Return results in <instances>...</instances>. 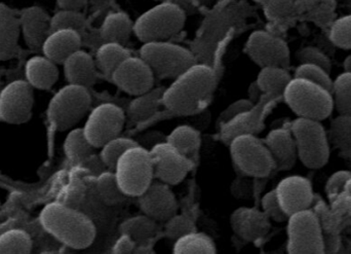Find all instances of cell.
Returning a JSON list of instances; mask_svg holds the SVG:
<instances>
[{
  "label": "cell",
  "mask_w": 351,
  "mask_h": 254,
  "mask_svg": "<svg viewBox=\"0 0 351 254\" xmlns=\"http://www.w3.org/2000/svg\"><path fill=\"white\" fill-rule=\"evenodd\" d=\"M215 73L204 64H194L164 91L162 104L177 115L198 113L212 96Z\"/></svg>",
  "instance_id": "6da1fadb"
},
{
  "label": "cell",
  "mask_w": 351,
  "mask_h": 254,
  "mask_svg": "<svg viewBox=\"0 0 351 254\" xmlns=\"http://www.w3.org/2000/svg\"><path fill=\"white\" fill-rule=\"evenodd\" d=\"M39 220L45 232L72 249H88L96 238V226L86 214L59 202L47 204Z\"/></svg>",
  "instance_id": "7a4b0ae2"
},
{
  "label": "cell",
  "mask_w": 351,
  "mask_h": 254,
  "mask_svg": "<svg viewBox=\"0 0 351 254\" xmlns=\"http://www.w3.org/2000/svg\"><path fill=\"white\" fill-rule=\"evenodd\" d=\"M282 98L303 119L321 122L327 119L334 109L332 93L303 78H292L285 89Z\"/></svg>",
  "instance_id": "3957f363"
},
{
  "label": "cell",
  "mask_w": 351,
  "mask_h": 254,
  "mask_svg": "<svg viewBox=\"0 0 351 254\" xmlns=\"http://www.w3.org/2000/svg\"><path fill=\"white\" fill-rule=\"evenodd\" d=\"M113 172L127 197H139L154 178L149 150L140 144L132 146L117 160Z\"/></svg>",
  "instance_id": "277c9868"
},
{
  "label": "cell",
  "mask_w": 351,
  "mask_h": 254,
  "mask_svg": "<svg viewBox=\"0 0 351 254\" xmlns=\"http://www.w3.org/2000/svg\"><path fill=\"white\" fill-rule=\"evenodd\" d=\"M185 21L181 8L165 1L143 12L134 24V32L144 43L167 41L183 29Z\"/></svg>",
  "instance_id": "5b68a950"
},
{
  "label": "cell",
  "mask_w": 351,
  "mask_h": 254,
  "mask_svg": "<svg viewBox=\"0 0 351 254\" xmlns=\"http://www.w3.org/2000/svg\"><path fill=\"white\" fill-rule=\"evenodd\" d=\"M297 154L301 162L311 169H319L327 164L330 158L327 132L319 121L299 117L291 128Z\"/></svg>",
  "instance_id": "8992f818"
},
{
  "label": "cell",
  "mask_w": 351,
  "mask_h": 254,
  "mask_svg": "<svg viewBox=\"0 0 351 254\" xmlns=\"http://www.w3.org/2000/svg\"><path fill=\"white\" fill-rule=\"evenodd\" d=\"M92 98L88 88L69 84L60 89L47 106V117L53 127L65 131L74 127L90 109Z\"/></svg>",
  "instance_id": "52a82bcc"
},
{
  "label": "cell",
  "mask_w": 351,
  "mask_h": 254,
  "mask_svg": "<svg viewBox=\"0 0 351 254\" xmlns=\"http://www.w3.org/2000/svg\"><path fill=\"white\" fill-rule=\"evenodd\" d=\"M140 57L152 68L154 76L164 78H176L196 64L189 49L169 41L144 43Z\"/></svg>",
  "instance_id": "ba28073f"
},
{
  "label": "cell",
  "mask_w": 351,
  "mask_h": 254,
  "mask_svg": "<svg viewBox=\"0 0 351 254\" xmlns=\"http://www.w3.org/2000/svg\"><path fill=\"white\" fill-rule=\"evenodd\" d=\"M228 144L233 163L243 174L265 177L276 169L267 146L254 134L235 136Z\"/></svg>",
  "instance_id": "9c48e42d"
},
{
  "label": "cell",
  "mask_w": 351,
  "mask_h": 254,
  "mask_svg": "<svg viewBox=\"0 0 351 254\" xmlns=\"http://www.w3.org/2000/svg\"><path fill=\"white\" fill-rule=\"evenodd\" d=\"M288 254H325L321 224L311 210L288 218Z\"/></svg>",
  "instance_id": "30bf717a"
},
{
  "label": "cell",
  "mask_w": 351,
  "mask_h": 254,
  "mask_svg": "<svg viewBox=\"0 0 351 254\" xmlns=\"http://www.w3.org/2000/svg\"><path fill=\"white\" fill-rule=\"evenodd\" d=\"M123 109L113 103H102L95 107L84 124V135L95 148H102L107 141L117 137L125 125Z\"/></svg>",
  "instance_id": "8fae6325"
},
{
  "label": "cell",
  "mask_w": 351,
  "mask_h": 254,
  "mask_svg": "<svg viewBox=\"0 0 351 254\" xmlns=\"http://www.w3.org/2000/svg\"><path fill=\"white\" fill-rule=\"evenodd\" d=\"M249 57L261 68H287L290 65L291 54L288 45L280 37L266 31H255L245 45Z\"/></svg>",
  "instance_id": "7c38bea8"
},
{
  "label": "cell",
  "mask_w": 351,
  "mask_h": 254,
  "mask_svg": "<svg viewBox=\"0 0 351 254\" xmlns=\"http://www.w3.org/2000/svg\"><path fill=\"white\" fill-rule=\"evenodd\" d=\"M33 88L27 80H16L0 92V119L8 124L26 123L32 113Z\"/></svg>",
  "instance_id": "4fadbf2b"
},
{
  "label": "cell",
  "mask_w": 351,
  "mask_h": 254,
  "mask_svg": "<svg viewBox=\"0 0 351 254\" xmlns=\"http://www.w3.org/2000/svg\"><path fill=\"white\" fill-rule=\"evenodd\" d=\"M154 175L169 185L181 183L192 168V161L167 141L150 148Z\"/></svg>",
  "instance_id": "5bb4252c"
},
{
  "label": "cell",
  "mask_w": 351,
  "mask_h": 254,
  "mask_svg": "<svg viewBox=\"0 0 351 254\" xmlns=\"http://www.w3.org/2000/svg\"><path fill=\"white\" fill-rule=\"evenodd\" d=\"M280 99L282 98L274 95L263 94L251 109L241 113L221 127V138L223 141L229 143L235 136L241 134L255 135L263 127V121L268 111Z\"/></svg>",
  "instance_id": "9a60e30c"
},
{
  "label": "cell",
  "mask_w": 351,
  "mask_h": 254,
  "mask_svg": "<svg viewBox=\"0 0 351 254\" xmlns=\"http://www.w3.org/2000/svg\"><path fill=\"white\" fill-rule=\"evenodd\" d=\"M113 82L121 90L135 96L152 90L154 84V73L141 57L125 59L113 72Z\"/></svg>",
  "instance_id": "2e32d148"
},
{
  "label": "cell",
  "mask_w": 351,
  "mask_h": 254,
  "mask_svg": "<svg viewBox=\"0 0 351 254\" xmlns=\"http://www.w3.org/2000/svg\"><path fill=\"white\" fill-rule=\"evenodd\" d=\"M274 191L282 210L289 218L293 214L309 210L313 204V187L304 177L298 175L286 177L280 181Z\"/></svg>",
  "instance_id": "e0dca14e"
},
{
  "label": "cell",
  "mask_w": 351,
  "mask_h": 254,
  "mask_svg": "<svg viewBox=\"0 0 351 254\" xmlns=\"http://www.w3.org/2000/svg\"><path fill=\"white\" fill-rule=\"evenodd\" d=\"M138 198L142 211L152 220L166 222L177 211L174 193L169 185L162 181H152V185Z\"/></svg>",
  "instance_id": "ac0fdd59"
},
{
  "label": "cell",
  "mask_w": 351,
  "mask_h": 254,
  "mask_svg": "<svg viewBox=\"0 0 351 254\" xmlns=\"http://www.w3.org/2000/svg\"><path fill=\"white\" fill-rule=\"evenodd\" d=\"M231 228L243 240L256 241L263 238L270 229L269 218L255 208L241 207L230 218Z\"/></svg>",
  "instance_id": "d6986e66"
},
{
  "label": "cell",
  "mask_w": 351,
  "mask_h": 254,
  "mask_svg": "<svg viewBox=\"0 0 351 254\" xmlns=\"http://www.w3.org/2000/svg\"><path fill=\"white\" fill-rule=\"evenodd\" d=\"M20 29L26 45L33 51L41 49L51 32V19L47 12L37 6L25 8L21 14Z\"/></svg>",
  "instance_id": "ffe728a7"
},
{
  "label": "cell",
  "mask_w": 351,
  "mask_h": 254,
  "mask_svg": "<svg viewBox=\"0 0 351 254\" xmlns=\"http://www.w3.org/2000/svg\"><path fill=\"white\" fill-rule=\"evenodd\" d=\"M264 143L274 159L276 170H290L293 168L298 154L296 143L290 130L282 128L272 130L266 136Z\"/></svg>",
  "instance_id": "44dd1931"
},
{
  "label": "cell",
  "mask_w": 351,
  "mask_h": 254,
  "mask_svg": "<svg viewBox=\"0 0 351 254\" xmlns=\"http://www.w3.org/2000/svg\"><path fill=\"white\" fill-rule=\"evenodd\" d=\"M82 37L80 32L70 29L51 31L41 49L43 55L55 63H64L72 54L80 49Z\"/></svg>",
  "instance_id": "7402d4cb"
},
{
  "label": "cell",
  "mask_w": 351,
  "mask_h": 254,
  "mask_svg": "<svg viewBox=\"0 0 351 254\" xmlns=\"http://www.w3.org/2000/svg\"><path fill=\"white\" fill-rule=\"evenodd\" d=\"M64 73L69 84L88 88L97 80L96 62L86 51L78 49L63 63Z\"/></svg>",
  "instance_id": "603a6c76"
},
{
  "label": "cell",
  "mask_w": 351,
  "mask_h": 254,
  "mask_svg": "<svg viewBox=\"0 0 351 254\" xmlns=\"http://www.w3.org/2000/svg\"><path fill=\"white\" fill-rule=\"evenodd\" d=\"M55 62L43 56H34L26 62L25 76L32 88L47 90L57 82L59 70Z\"/></svg>",
  "instance_id": "cb8c5ba5"
},
{
  "label": "cell",
  "mask_w": 351,
  "mask_h": 254,
  "mask_svg": "<svg viewBox=\"0 0 351 254\" xmlns=\"http://www.w3.org/2000/svg\"><path fill=\"white\" fill-rule=\"evenodd\" d=\"M20 31L19 18L10 8L0 5V61L10 59L16 53Z\"/></svg>",
  "instance_id": "d4e9b609"
},
{
  "label": "cell",
  "mask_w": 351,
  "mask_h": 254,
  "mask_svg": "<svg viewBox=\"0 0 351 254\" xmlns=\"http://www.w3.org/2000/svg\"><path fill=\"white\" fill-rule=\"evenodd\" d=\"M164 89L158 88L139 95L132 101L129 106V119L133 123H141L152 117L162 104Z\"/></svg>",
  "instance_id": "484cf974"
},
{
  "label": "cell",
  "mask_w": 351,
  "mask_h": 254,
  "mask_svg": "<svg viewBox=\"0 0 351 254\" xmlns=\"http://www.w3.org/2000/svg\"><path fill=\"white\" fill-rule=\"evenodd\" d=\"M134 31V24L125 12L109 14L102 25V36L106 43H117L125 45Z\"/></svg>",
  "instance_id": "4316f807"
},
{
  "label": "cell",
  "mask_w": 351,
  "mask_h": 254,
  "mask_svg": "<svg viewBox=\"0 0 351 254\" xmlns=\"http://www.w3.org/2000/svg\"><path fill=\"white\" fill-rule=\"evenodd\" d=\"M158 231L156 220L149 216H137L128 218L121 224V234L127 235L137 244H149Z\"/></svg>",
  "instance_id": "83f0119b"
},
{
  "label": "cell",
  "mask_w": 351,
  "mask_h": 254,
  "mask_svg": "<svg viewBox=\"0 0 351 254\" xmlns=\"http://www.w3.org/2000/svg\"><path fill=\"white\" fill-rule=\"evenodd\" d=\"M129 57H131V53L123 45L105 43L97 51L96 65L105 76L111 78L117 68Z\"/></svg>",
  "instance_id": "f1b7e54d"
},
{
  "label": "cell",
  "mask_w": 351,
  "mask_h": 254,
  "mask_svg": "<svg viewBox=\"0 0 351 254\" xmlns=\"http://www.w3.org/2000/svg\"><path fill=\"white\" fill-rule=\"evenodd\" d=\"M94 146L86 139L82 128L71 130L64 141V152L70 162L84 164L94 154Z\"/></svg>",
  "instance_id": "f546056e"
},
{
  "label": "cell",
  "mask_w": 351,
  "mask_h": 254,
  "mask_svg": "<svg viewBox=\"0 0 351 254\" xmlns=\"http://www.w3.org/2000/svg\"><path fill=\"white\" fill-rule=\"evenodd\" d=\"M291 80L292 78L290 73L285 68L265 67L262 68L256 82L264 94L274 95L282 98L285 89Z\"/></svg>",
  "instance_id": "4dcf8cb0"
},
{
  "label": "cell",
  "mask_w": 351,
  "mask_h": 254,
  "mask_svg": "<svg viewBox=\"0 0 351 254\" xmlns=\"http://www.w3.org/2000/svg\"><path fill=\"white\" fill-rule=\"evenodd\" d=\"M166 141L174 146L178 152L191 160L199 148L200 138L198 132L191 126L181 125L176 127Z\"/></svg>",
  "instance_id": "1f68e13d"
},
{
  "label": "cell",
  "mask_w": 351,
  "mask_h": 254,
  "mask_svg": "<svg viewBox=\"0 0 351 254\" xmlns=\"http://www.w3.org/2000/svg\"><path fill=\"white\" fill-rule=\"evenodd\" d=\"M173 254H216V246L210 237L195 231L175 241Z\"/></svg>",
  "instance_id": "d6a6232c"
},
{
  "label": "cell",
  "mask_w": 351,
  "mask_h": 254,
  "mask_svg": "<svg viewBox=\"0 0 351 254\" xmlns=\"http://www.w3.org/2000/svg\"><path fill=\"white\" fill-rule=\"evenodd\" d=\"M96 189L99 197L107 206L121 204L127 198L119 187L113 170L103 171L97 176Z\"/></svg>",
  "instance_id": "836d02e7"
},
{
  "label": "cell",
  "mask_w": 351,
  "mask_h": 254,
  "mask_svg": "<svg viewBox=\"0 0 351 254\" xmlns=\"http://www.w3.org/2000/svg\"><path fill=\"white\" fill-rule=\"evenodd\" d=\"M32 239L24 230L12 229L0 235V254H30Z\"/></svg>",
  "instance_id": "e575fe53"
},
{
  "label": "cell",
  "mask_w": 351,
  "mask_h": 254,
  "mask_svg": "<svg viewBox=\"0 0 351 254\" xmlns=\"http://www.w3.org/2000/svg\"><path fill=\"white\" fill-rule=\"evenodd\" d=\"M334 107L341 115H351V72L340 74L332 90Z\"/></svg>",
  "instance_id": "d590c367"
},
{
  "label": "cell",
  "mask_w": 351,
  "mask_h": 254,
  "mask_svg": "<svg viewBox=\"0 0 351 254\" xmlns=\"http://www.w3.org/2000/svg\"><path fill=\"white\" fill-rule=\"evenodd\" d=\"M328 139L342 152L351 150V115H341L332 121Z\"/></svg>",
  "instance_id": "8d00e7d4"
},
{
  "label": "cell",
  "mask_w": 351,
  "mask_h": 254,
  "mask_svg": "<svg viewBox=\"0 0 351 254\" xmlns=\"http://www.w3.org/2000/svg\"><path fill=\"white\" fill-rule=\"evenodd\" d=\"M137 144L139 143L131 138L119 137V136L109 140L101 148L102 150H101L100 158L103 164L108 170H113L121 154L132 146H137Z\"/></svg>",
  "instance_id": "74e56055"
},
{
  "label": "cell",
  "mask_w": 351,
  "mask_h": 254,
  "mask_svg": "<svg viewBox=\"0 0 351 254\" xmlns=\"http://www.w3.org/2000/svg\"><path fill=\"white\" fill-rule=\"evenodd\" d=\"M84 26L86 18L80 10L62 8L51 18V31L70 29L80 32L84 30Z\"/></svg>",
  "instance_id": "f35d334b"
},
{
  "label": "cell",
  "mask_w": 351,
  "mask_h": 254,
  "mask_svg": "<svg viewBox=\"0 0 351 254\" xmlns=\"http://www.w3.org/2000/svg\"><path fill=\"white\" fill-rule=\"evenodd\" d=\"M295 78H303L309 80L313 84L323 86L326 90L332 93L334 82L330 76L329 72L326 71L319 66L311 65V64H301L295 72Z\"/></svg>",
  "instance_id": "ab89813d"
},
{
  "label": "cell",
  "mask_w": 351,
  "mask_h": 254,
  "mask_svg": "<svg viewBox=\"0 0 351 254\" xmlns=\"http://www.w3.org/2000/svg\"><path fill=\"white\" fill-rule=\"evenodd\" d=\"M167 224L165 227V232L167 236L172 240H177L181 238L184 235L189 234V233L195 232V226H194L193 220L186 216H173L172 218L166 220Z\"/></svg>",
  "instance_id": "60d3db41"
},
{
  "label": "cell",
  "mask_w": 351,
  "mask_h": 254,
  "mask_svg": "<svg viewBox=\"0 0 351 254\" xmlns=\"http://www.w3.org/2000/svg\"><path fill=\"white\" fill-rule=\"evenodd\" d=\"M331 41L337 47L351 49V14L336 21L331 29Z\"/></svg>",
  "instance_id": "b9f144b4"
},
{
  "label": "cell",
  "mask_w": 351,
  "mask_h": 254,
  "mask_svg": "<svg viewBox=\"0 0 351 254\" xmlns=\"http://www.w3.org/2000/svg\"><path fill=\"white\" fill-rule=\"evenodd\" d=\"M261 205L262 211L267 216L269 220L278 222H286V220H288L289 216H287L286 212L282 210L274 189L268 192V193H266L265 195L263 196Z\"/></svg>",
  "instance_id": "7bdbcfd3"
},
{
  "label": "cell",
  "mask_w": 351,
  "mask_h": 254,
  "mask_svg": "<svg viewBox=\"0 0 351 254\" xmlns=\"http://www.w3.org/2000/svg\"><path fill=\"white\" fill-rule=\"evenodd\" d=\"M297 57L301 64H311L323 68L327 72L331 71L332 64L329 58L315 47H305L301 49Z\"/></svg>",
  "instance_id": "ee69618b"
},
{
  "label": "cell",
  "mask_w": 351,
  "mask_h": 254,
  "mask_svg": "<svg viewBox=\"0 0 351 254\" xmlns=\"http://www.w3.org/2000/svg\"><path fill=\"white\" fill-rule=\"evenodd\" d=\"M351 179V172L350 171H338L334 173L327 183L326 191H327L328 197L334 201L339 199L340 196L346 192V185Z\"/></svg>",
  "instance_id": "f6af8a7d"
},
{
  "label": "cell",
  "mask_w": 351,
  "mask_h": 254,
  "mask_svg": "<svg viewBox=\"0 0 351 254\" xmlns=\"http://www.w3.org/2000/svg\"><path fill=\"white\" fill-rule=\"evenodd\" d=\"M254 106V103L252 102L250 99H241V100L234 101V102L231 103L230 105L226 107L224 111L221 113L220 117H219V124H220L221 127L225 124L230 122L231 119L237 117V115H241V113H245V111H249L252 107Z\"/></svg>",
  "instance_id": "bcb514c9"
},
{
  "label": "cell",
  "mask_w": 351,
  "mask_h": 254,
  "mask_svg": "<svg viewBox=\"0 0 351 254\" xmlns=\"http://www.w3.org/2000/svg\"><path fill=\"white\" fill-rule=\"evenodd\" d=\"M292 0H266V12L271 19H280L290 12Z\"/></svg>",
  "instance_id": "7dc6e473"
},
{
  "label": "cell",
  "mask_w": 351,
  "mask_h": 254,
  "mask_svg": "<svg viewBox=\"0 0 351 254\" xmlns=\"http://www.w3.org/2000/svg\"><path fill=\"white\" fill-rule=\"evenodd\" d=\"M137 243L127 235L121 234L113 247V254H134Z\"/></svg>",
  "instance_id": "c3c4849f"
},
{
  "label": "cell",
  "mask_w": 351,
  "mask_h": 254,
  "mask_svg": "<svg viewBox=\"0 0 351 254\" xmlns=\"http://www.w3.org/2000/svg\"><path fill=\"white\" fill-rule=\"evenodd\" d=\"M164 141H166V140H165L164 135H162V133H158V132H149V133L146 134V135L142 137V144H140V146L147 148V150H150V148H154L156 144Z\"/></svg>",
  "instance_id": "681fc988"
},
{
  "label": "cell",
  "mask_w": 351,
  "mask_h": 254,
  "mask_svg": "<svg viewBox=\"0 0 351 254\" xmlns=\"http://www.w3.org/2000/svg\"><path fill=\"white\" fill-rule=\"evenodd\" d=\"M60 8L63 10H80L86 3V0H57Z\"/></svg>",
  "instance_id": "f907efd6"
},
{
  "label": "cell",
  "mask_w": 351,
  "mask_h": 254,
  "mask_svg": "<svg viewBox=\"0 0 351 254\" xmlns=\"http://www.w3.org/2000/svg\"><path fill=\"white\" fill-rule=\"evenodd\" d=\"M264 93L262 92L260 86H258L257 82H253V84L250 86L249 88V99L252 101V102L255 104L258 101L261 99V97L263 96Z\"/></svg>",
  "instance_id": "816d5d0a"
},
{
  "label": "cell",
  "mask_w": 351,
  "mask_h": 254,
  "mask_svg": "<svg viewBox=\"0 0 351 254\" xmlns=\"http://www.w3.org/2000/svg\"><path fill=\"white\" fill-rule=\"evenodd\" d=\"M167 1L172 2V3L179 6L186 12H191L193 10L195 0H167Z\"/></svg>",
  "instance_id": "f5cc1de1"
},
{
  "label": "cell",
  "mask_w": 351,
  "mask_h": 254,
  "mask_svg": "<svg viewBox=\"0 0 351 254\" xmlns=\"http://www.w3.org/2000/svg\"><path fill=\"white\" fill-rule=\"evenodd\" d=\"M134 254H156L154 249L150 247V244H137Z\"/></svg>",
  "instance_id": "db71d44e"
},
{
  "label": "cell",
  "mask_w": 351,
  "mask_h": 254,
  "mask_svg": "<svg viewBox=\"0 0 351 254\" xmlns=\"http://www.w3.org/2000/svg\"><path fill=\"white\" fill-rule=\"evenodd\" d=\"M344 69L346 72H351V55L348 56L344 61Z\"/></svg>",
  "instance_id": "11a10c76"
},
{
  "label": "cell",
  "mask_w": 351,
  "mask_h": 254,
  "mask_svg": "<svg viewBox=\"0 0 351 254\" xmlns=\"http://www.w3.org/2000/svg\"><path fill=\"white\" fill-rule=\"evenodd\" d=\"M344 193L348 194V196H350L351 198V179L348 181V185H346V192Z\"/></svg>",
  "instance_id": "9f6ffc18"
},
{
  "label": "cell",
  "mask_w": 351,
  "mask_h": 254,
  "mask_svg": "<svg viewBox=\"0 0 351 254\" xmlns=\"http://www.w3.org/2000/svg\"><path fill=\"white\" fill-rule=\"evenodd\" d=\"M343 154L346 157V158L348 159V160H350V162L351 163V150L343 152Z\"/></svg>",
  "instance_id": "6f0895ef"
},
{
  "label": "cell",
  "mask_w": 351,
  "mask_h": 254,
  "mask_svg": "<svg viewBox=\"0 0 351 254\" xmlns=\"http://www.w3.org/2000/svg\"><path fill=\"white\" fill-rule=\"evenodd\" d=\"M257 1H265V0H257Z\"/></svg>",
  "instance_id": "680465c9"
}]
</instances>
